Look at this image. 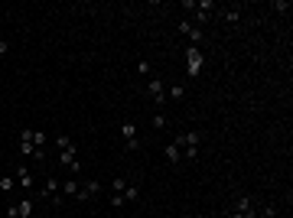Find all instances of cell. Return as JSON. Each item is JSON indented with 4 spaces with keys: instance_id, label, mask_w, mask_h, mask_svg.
Instances as JSON below:
<instances>
[{
    "instance_id": "1",
    "label": "cell",
    "mask_w": 293,
    "mask_h": 218,
    "mask_svg": "<svg viewBox=\"0 0 293 218\" xmlns=\"http://www.w3.org/2000/svg\"><path fill=\"white\" fill-rule=\"evenodd\" d=\"M235 212H238V215H244V218H257V202H254L247 192H241L238 199H235Z\"/></svg>"
},
{
    "instance_id": "24",
    "label": "cell",
    "mask_w": 293,
    "mask_h": 218,
    "mask_svg": "<svg viewBox=\"0 0 293 218\" xmlns=\"http://www.w3.org/2000/svg\"><path fill=\"white\" fill-rule=\"evenodd\" d=\"M183 156H186V160H199V147H193V150H183Z\"/></svg>"
},
{
    "instance_id": "21",
    "label": "cell",
    "mask_w": 293,
    "mask_h": 218,
    "mask_svg": "<svg viewBox=\"0 0 293 218\" xmlns=\"http://www.w3.org/2000/svg\"><path fill=\"white\" fill-rule=\"evenodd\" d=\"M124 189H127V179H124V176L111 179V192H124Z\"/></svg>"
},
{
    "instance_id": "25",
    "label": "cell",
    "mask_w": 293,
    "mask_h": 218,
    "mask_svg": "<svg viewBox=\"0 0 293 218\" xmlns=\"http://www.w3.org/2000/svg\"><path fill=\"white\" fill-rule=\"evenodd\" d=\"M111 205H114V209H121V205H124V195L114 192V195H111Z\"/></svg>"
},
{
    "instance_id": "13",
    "label": "cell",
    "mask_w": 293,
    "mask_h": 218,
    "mask_svg": "<svg viewBox=\"0 0 293 218\" xmlns=\"http://www.w3.org/2000/svg\"><path fill=\"white\" fill-rule=\"evenodd\" d=\"M222 20H225V23H238V20H241V7H225L222 10Z\"/></svg>"
},
{
    "instance_id": "19",
    "label": "cell",
    "mask_w": 293,
    "mask_h": 218,
    "mask_svg": "<svg viewBox=\"0 0 293 218\" xmlns=\"http://www.w3.org/2000/svg\"><path fill=\"white\" fill-rule=\"evenodd\" d=\"M257 218H280V212L274 205H264V209H257Z\"/></svg>"
},
{
    "instance_id": "22",
    "label": "cell",
    "mask_w": 293,
    "mask_h": 218,
    "mask_svg": "<svg viewBox=\"0 0 293 218\" xmlns=\"http://www.w3.org/2000/svg\"><path fill=\"white\" fill-rule=\"evenodd\" d=\"M153 127H156V131H163V127H166V117H163V114H153Z\"/></svg>"
},
{
    "instance_id": "28",
    "label": "cell",
    "mask_w": 293,
    "mask_h": 218,
    "mask_svg": "<svg viewBox=\"0 0 293 218\" xmlns=\"http://www.w3.org/2000/svg\"><path fill=\"white\" fill-rule=\"evenodd\" d=\"M10 52V43H7V39H0V55H7Z\"/></svg>"
},
{
    "instance_id": "16",
    "label": "cell",
    "mask_w": 293,
    "mask_h": 218,
    "mask_svg": "<svg viewBox=\"0 0 293 218\" xmlns=\"http://www.w3.org/2000/svg\"><path fill=\"white\" fill-rule=\"evenodd\" d=\"M183 85H166V101H183Z\"/></svg>"
},
{
    "instance_id": "23",
    "label": "cell",
    "mask_w": 293,
    "mask_h": 218,
    "mask_svg": "<svg viewBox=\"0 0 293 218\" xmlns=\"http://www.w3.org/2000/svg\"><path fill=\"white\" fill-rule=\"evenodd\" d=\"M274 10H277V13H287V10H290V3H284V0H274Z\"/></svg>"
},
{
    "instance_id": "12",
    "label": "cell",
    "mask_w": 293,
    "mask_h": 218,
    "mask_svg": "<svg viewBox=\"0 0 293 218\" xmlns=\"http://www.w3.org/2000/svg\"><path fill=\"white\" fill-rule=\"evenodd\" d=\"M163 156H166V163H170V166H179V163H183V150H179L173 140L163 147Z\"/></svg>"
},
{
    "instance_id": "27",
    "label": "cell",
    "mask_w": 293,
    "mask_h": 218,
    "mask_svg": "<svg viewBox=\"0 0 293 218\" xmlns=\"http://www.w3.org/2000/svg\"><path fill=\"white\" fill-rule=\"evenodd\" d=\"M7 218H20V215H16V202H10V205H7Z\"/></svg>"
},
{
    "instance_id": "17",
    "label": "cell",
    "mask_w": 293,
    "mask_h": 218,
    "mask_svg": "<svg viewBox=\"0 0 293 218\" xmlns=\"http://www.w3.org/2000/svg\"><path fill=\"white\" fill-rule=\"evenodd\" d=\"M46 143H49V137L43 131H33V147L36 150H46Z\"/></svg>"
},
{
    "instance_id": "7",
    "label": "cell",
    "mask_w": 293,
    "mask_h": 218,
    "mask_svg": "<svg viewBox=\"0 0 293 218\" xmlns=\"http://www.w3.org/2000/svg\"><path fill=\"white\" fill-rule=\"evenodd\" d=\"M121 137H124V143H127V150H137V147H140V140H137V124H134V121H124V124H121Z\"/></svg>"
},
{
    "instance_id": "11",
    "label": "cell",
    "mask_w": 293,
    "mask_h": 218,
    "mask_svg": "<svg viewBox=\"0 0 293 218\" xmlns=\"http://www.w3.org/2000/svg\"><path fill=\"white\" fill-rule=\"evenodd\" d=\"M33 212H36V199H33V195H23V199L16 202V215L20 218H33Z\"/></svg>"
},
{
    "instance_id": "15",
    "label": "cell",
    "mask_w": 293,
    "mask_h": 218,
    "mask_svg": "<svg viewBox=\"0 0 293 218\" xmlns=\"http://www.w3.org/2000/svg\"><path fill=\"white\" fill-rule=\"evenodd\" d=\"M124 202H137L140 199V186H134V182H127V189H124Z\"/></svg>"
},
{
    "instance_id": "4",
    "label": "cell",
    "mask_w": 293,
    "mask_h": 218,
    "mask_svg": "<svg viewBox=\"0 0 293 218\" xmlns=\"http://www.w3.org/2000/svg\"><path fill=\"white\" fill-rule=\"evenodd\" d=\"M13 179L23 192H33V189H36V179H33V173L26 170V166H13Z\"/></svg>"
},
{
    "instance_id": "10",
    "label": "cell",
    "mask_w": 293,
    "mask_h": 218,
    "mask_svg": "<svg viewBox=\"0 0 293 218\" xmlns=\"http://www.w3.org/2000/svg\"><path fill=\"white\" fill-rule=\"evenodd\" d=\"M59 163L65 166V170H72V173H75V170H78V147L59 150Z\"/></svg>"
},
{
    "instance_id": "6",
    "label": "cell",
    "mask_w": 293,
    "mask_h": 218,
    "mask_svg": "<svg viewBox=\"0 0 293 218\" xmlns=\"http://www.w3.org/2000/svg\"><path fill=\"white\" fill-rule=\"evenodd\" d=\"M146 94H150L156 104H166V82H163V78H150V82H146Z\"/></svg>"
},
{
    "instance_id": "18",
    "label": "cell",
    "mask_w": 293,
    "mask_h": 218,
    "mask_svg": "<svg viewBox=\"0 0 293 218\" xmlns=\"http://www.w3.org/2000/svg\"><path fill=\"white\" fill-rule=\"evenodd\" d=\"M55 147H59V150H69V147H75V140H72L69 133H59V137H55Z\"/></svg>"
},
{
    "instance_id": "5",
    "label": "cell",
    "mask_w": 293,
    "mask_h": 218,
    "mask_svg": "<svg viewBox=\"0 0 293 218\" xmlns=\"http://www.w3.org/2000/svg\"><path fill=\"white\" fill-rule=\"evenodd\" d=\"M212 16H215V3H212V0H195V26H199V30Z\"/></svg>"
},
{
    "instance_id": "14",
    "label": "cell",
    "mask_w": 293,
    "mask_h": 218,
    "mask_svg": "<svg viewBox=\"0 0 293 218\" xmlns=\"http://www.w3.org/2000/svg\"><path fill=\"white\" fill-rule=\"evenodd\" d=\"M78 189H82V182H78V179H65V182H62V195H72V199H75Z\"/></svg>"
},
{
    "instance_id": "29",
    "label": "cell",
    "mask_w": 293,
    "mask_h": 218,
    "mask_svg": "<svg viewBox=\"0 0 293 218\" xmlns=\"http://www.w3.org/2000/svg\"><path fill=\"white\" fill-rule=\"evenodd\" d=\"M228 218H244V215H238V212H232V215H228Z\"/></svg>"
},
{
    "instance_id": "8",
    "label": "cell",
    "mask_w": 293,
    "mask_h": 218,
    "mask_svg": "<svg viewBox=\"0 0 293 218\" xmlns=\"http://www.w3.org/2000/svg\"><path fill=\"white\" fill-rule=\"evenodd\" d=\"M179 33H183V36L189 39L193 46H199L202 39H205V36H202V30H199V26H195V23H189V20H183V23H179Z\"/></svg>"
},
{
    "instance_id": "3",
    "label": "cell",
    "mask_w": 293,
    "mask_h": 218,
    "mask_svg": "<svg viewBox=\"0 0 293 218\" xmlns=\"http://www.w3.org/2000/svg\"><path fill=\"white\" fill-rule=\"evenodd\" d=\"M173 143H176L179 150H193V147H199V143H202V131H186V133H176V137H173Z\"/></svg>"
},
{
    "instance_id": "9",
    "label": "cell",
    "mask_w": 293,
    "mask_h": 218,
    "mask_svg": "<svg viewBox=\"0 0 293 218\" xmlns=\"http://www.w3.org/2000/svg\"><path fill=\"white\" fill-rule=\"evenodd\" d=\"M101 192V182L98 179H88V182H82V189H78V202H88V199H95V195Z\"/></svg>"
},
{
    "instance_id": "20",
    "label": "cell",
    "mask_w": 293,
    "mask_h": 218,
    "mask_svg": "<svg viewBox=\"0 0 293 218\" xmlns=\"http://www.w3.org/2000/svg\"><path fill=\"white\" fill-rule=\"evenodd\" d=\"M13 186H16L13 176H0V189H3V192H13Z\"/></svg>"
},
{
    "instance_id": "2",
    "label": "cell",
    "mask_w": 293,
    "mask_h": 218,
    "mask_svg": "<svg viewBox=\"0 0 293 218\" xmlns=\"http://www.w3.org/2000/svg\"><path fill=\"white\" fill-rule=\"evenodd\" d=\"M202 62H205V55H202L199 46H189V49H186V69H189V75H199Z\"/></svg>"
},
{
    "instance_id": "26",
    "label": "cell",
    "mask_w": 293,
    "mask_h": 218,
    "mask_svg": "<svg viewBox=\"0 0 293 218\" xmlns=\"http://www.w3.org/2000/svg\"><path fill=\"white\" fill-rule=\"evenodd\" d=\"M137 72L140 75H150V62H137Z\"/></svg>"
}]
</instances>
